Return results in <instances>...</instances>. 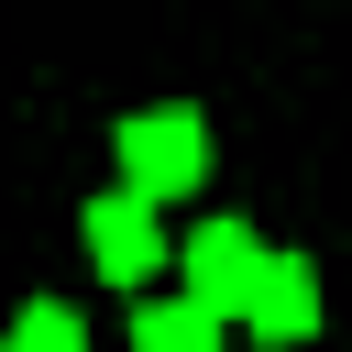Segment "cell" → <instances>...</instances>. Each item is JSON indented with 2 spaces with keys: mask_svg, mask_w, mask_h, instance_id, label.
I'll use <instances>...</instances> for the list:
<instances>
[{
  "mask_svg": "<svg viewBox=\"0 0 352 352\" xmlns=\"http://www.w3.org/2000/svg\"><path fill=\"white\" fill-rule=\"evenodd\" d=\"M110 154H121V187L154 209V198H187V187L209 176V121H198V110H132Z\"/></svg>",
  "mask_w": 352,
  "mask_h": 352,
  "instance_id": "obj_1",
  "label": "cell"
},
{
  "mask_svg": "<svg viewBox=\"0 0 352 352\" xmlns=\"http://www.w3.org/2000/svg\"><path fill=\"white\" fill-rule=\"evenodd\" d=\"M0 352H88V330H77V308H55V297H33L11 330H0Z\"/></svg>",
  "mask_w": 352,
  "mask_h": 352,
  "instance_id": "obj_6",
  "label": "cell"
},
{
  "mask_svg": "<svg viewBox=\"0 0 352 352\" xmlns=\"http://www.w3.org/2000/svg\"><path fill=\"white\" fill-rule=\"evenodd\" d=\"M88 253H99V275H110V286H143V275L165 264V242H154V209H143L132 187L88 198Z\"/></svg>",
  "mask_w": 352,
  "mask_h": 352,
  "instance_id": "obj_3",
  "label": "cell"
},
{
  "mask_svg": "<svg viewBox=\"0 0 352 352\" xmlns=\"http://www.w3.org/2000/svg\"><path fill=\"white\" fill-rule=\"evenodd\" d=\"M242 330H253V341H308V330H319V264H308V253H264V286H253Z\"/></svg>",
  "mask_w": 352,
  "mask_h": 352,
  "instance_id": "obj_4",
  "label": "cell"
},
{
  "mask_svg": "<svg viewBox=\"0 0 352 352\" xmlns=\"http://www.w3.org/2000/svg\"><path fill=\"white\" fill-rule=\"evenodd\" d=\"M132 352H220V319L187 308V297H154V308L132 319Z\"/></svg>",
  "mask_w": 352,
  "mask_h": 352,
  "instance_id": "obj_5",
  "label": "cell"
},
{
  "mask_svg": "<svg viewBox=\"0 0 352 352\" xmlns=\"http://www.w3.org/2000/svg\"><path fill=\"white\" fill-rule=\"evenodd\" d=\"M176 264H187V286H176V297H187V308H209V319H242V308H253V286H264V242H253L242 220H198Z\"/></svg>",
  "mask_w": 352,
  "mask_h": 352,
  "instance_id": "obj_2",
  "label": "cell"
}]
</instances>
